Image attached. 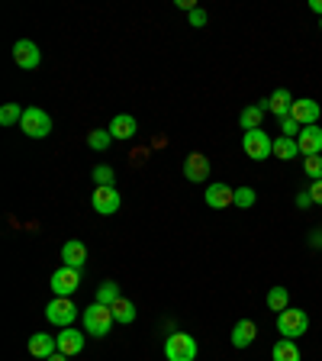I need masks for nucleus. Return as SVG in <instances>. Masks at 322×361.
Segmentation results:
<instances>
[{
  "mask_svg": "<svg viewBox=\"0 0 322 361\" xmlns=\"http://www.w3.org/2000/svg\"><path fill=\"white\" fill-rule=\"evenodd\" d=\"M81 319H84V332H87V336H97V338L110 336V326L116 323V319H113V310L104 307V303H97V300L84 310Z\"/></svg>",
  "mask_w": 322,
  "mask_h": 361,
  "instance_id": "nucleus-1",
  "label": "nucleus"
},
{
  "mask_svg": "<svg viewBox=\"0 0 322 361\" xmlns=\"http://www.w3.org/2000/svg\"><path fill=\"white\" fill-rule=\"evenodd\" d=\"M20 129L30 139H45V135H52V116L42 110V106H26L23 110V120H20Z\"/></svg>",
  "mask_w": 322,
  "mask_h": 361,
  "instance_id": "nucleus-2",
  "label": "nucleus"
},
{
  "mask_svg": "<svg viewBox=\"0 0 322 361\" xmlns=\"http://www.w3.org/2000/svg\"><path fill=\"white\" fill-rule=\"evenodd\" d=\"M200 345H197V338L187 336V332H171L165 342V358L168 361H194Z\"/></svg>",
  "mask_w": 322,
  "mask_h": 361,
  "instance_id": "nucleus-3",
  "label": "nucleus"
},
{
  "mask_svg": "<svg viewBox=\"0 0 322 361\" xmlns=\"http://www.w3.org/2000/svg\"><path fill=\"white\" fill-rule=\"evenodd\" d=\"M242 149L252 161H264V158L274 155V139H271L264 129H252V133L242 135Z\"/></svg>",
  "mask_w": 322,
  "mask_h": 361,
  "instance_id": "nucleus-4",
  "label": "nucleus"
},
{
  "mask_svg": "<svg viewBox=\"0 0 322 361\" xmlns=\"http://www.w3.org/2000/svg\"><path fill=\"white\" fill-rule=\"evenodd\" d=\"M306 329H309V316H306V310H284V313H278V332L284 338H297L300 336H306Z\"/></svg>",
  "mask_w": 322,
  "mask_h": 361,
  "instance_id": "nucleus-5",
  "label": "nucleus"
},
{
  "mask_svg": "<svg viewBox=\"0 0 322 361\" xmlns=\"http://www.w3.org/2000/svg\"><path fill=\"white\" fill-rule=\"evenodd\" d=\"M45 319L52 326H58V329H68V326H75L78 319V307L71 297H55L49 307H45Z\"/></svg>",
  "mask_w": 322,
  "mask_h": 361,
  "instance_id": "nucleus-6",
  "label": "nucleus"
},
{
  "mask_svg": "<svg viewBox=\"0 0 322 361\" xmlns=\"http://www.w3.org/2000/svg\"><path fill=\"white\" fill-rule=\"evenodd\" d=\"M49 287H52L55 297H75V290L81 287V271L61 264V268L52 274V284H49Z\"/></svg>",
  "mask_w": 322,
  "mask_h": 361,
  "instance_id": "nucleus-7",
  "label": "nucleus"
},
{
  "mask_svg": "<svg viewBox=\"0 0 322 361\" xmlns=\"http://www.w3.org/2000/svg\"><path fill=\"white\" fill-rule=\"evenodd\" d=\"M90 203H94V210H97L100 216H113V213L123 207V197H120L116 188H94Z\"/></svg>",
  "mask_w": 322,
  "mask_h": 361,
  "instance_id": "nucleus-8",
  "label": "nucleus"
},
{
  "mask_svg": "<svg viewBox=\"0 0 322 361\" xmlns=\"http://www.w3.org/2000/svg\"><path fill=\"white\" fill-rule=\"evenodd\" d=\"M13 61L23 71H32V68H39V61H42V52H39V45L32 42V39H20V42L13 45Z\"/></svg>",
  "mask_w": 322,
  "mask_h": 361,
  "instance_id": "nucleus-9",
  "label": "nucleus"
},
{
  "mask_svg": "<svg viewBox=\"0 0 322 361\" xmlns=\"http://www.w3.org/2000/svg\"><path fill=\"white\" fill-rule=\"evenodd\" d=\"M319 104H316L313 97H300V100H293V106H290V116L300 126H316L319 123Z\"/></svg>",
  "mask_w": 322,
  "mask_h": 361,
  "instance_id": "nucleus-10",
  "label": "nucleus"
},
{
  "mask_svg": "<svg viewBox=\"0 0 322 361\" xmlns=\"http://www.w3.org/2000/svg\"><path fill=\"white\" fill-rule=\"evenodd\" d=\"M184 178L194 180V184L206 180L210 178V158L203 155V152H190V155L184 158Z\"/></svg>",
  "mask_w": 322,
  "mask_h": 361,
  "instance_id": "nucleus-11",
  "label": "nucleus"
},
{
  "mask_svg": "<svg viewBox=\"0 0 322 361\" xmlns=\"http://www.w3.org/2000/svg\"><path fill=\"white\" fill-rule=\"evenodd\" d=\"M206 207H213V210L235 207V190L229 188V184H210V188H206Z\"/></svg>",
  "mask_w": 322,
  "mask_h": 361,
  "instance_id": "nucleus-12",
  "label": "nucleus"
},
{
  "mask_svg": "<svg viewBox=\"0 0 322 361\" xmlns=\"http://www.w3.org/2000/svg\"><path fill=\"white\" fill-rule=\"evenodd\" d=\"M55 342H58V352L61 355H78V352H84V332H78L75 326H68V329H61L58 336H55Z\"/></svg>",
  "mask_w": 322,
  "mask_h": 361,
  "instance_id": "nucleus-13",
  "label": "nucleus"
},
{
  "mask_svg": "<svg viewBox=\"0 0 322 361\" xmlns=\"http://www.w3.org/2000/svg\"><path fill=\"white\" fill-rule=\"evenodd\" d=\"M297 145H300V155H319L322 152V129L319 126H303V133L297 135Z\"/></svg>",
  "mask_w": 322,
  "mask_h": 361,
  "instance_id": "nucleus-14",
  "label": "nucleus"
},
{
  "mask_svg": "<svg viewBox=\"0 0 322 361\" xmlns=\"http://www.w3.org/2000/svg\"><path fill=\"white\" fill-rule=\"evenodd\" d=\"M58 352V342H55V336H49V332H36V336H30V355L32 358H52V355Z\"/></svg>",
  "mask_w": 322,
  "mask_h": 361,
  "instance_id": "nucleus-15",
  "label": "nucleus"
},
{
  "mask_svg": "<svg viewBox=\"0 0 322 361\" xmlns=\"http://www.w3.org/2000/svg\"><path fill=\"white\" fill-rule=\"evenodd\" d=\"M61 262L68 264V268H84V262H87V245H84L81 239H71L61 245Z\"/></svg>",
  "mask_w": 322,
  "mask_h": 361,
  "instance_id": "nucleus-16",
  "label": "nucleus"
},
{
  "mask_svg": "<svg viewBox=\"0 0 322 361\" xmlns=\"http://www.w3.org/2000/svg\"><path fill=\"white\" fill-rule=\"evenodd\" d=\"M106 129H110V135H113V139H120V142H126V139H132V135L139 133V126H135V116H129V113L113 116Z\"/></svg>",
  "mask_w": 322,
  "mask_h": 361,
  "instance_id": "nucleus-17",
  "label": "nucleus"
},
{
  "mask_svg": "<svg viewBox=\"0 0 322 361\" xmlns=\"http://www.w3.org/2000/svg\"><path fill=\"white\" fill-rule=\"evenodd\" d=\"M264 113H268V100H258V104L245 106V110H242V116H239V126L245 129V133H252V129H261Z\"/></svg>",
  "mask_w": 322,
  "mask_h": 361,
  "instance_id": "nucleus-18",
  "label": "nucleus"
},
{
  "mask_svg": "<svg viewBox=\"0 0 322 361\" xmlns=\"http://www.w3.org/2000/svg\"><path fill=\"white\" fill-rule=\"evenodd\" d=\"M290 106H293V94L287 87H278L274 94L268 97V113H274L278 120H284V116H290Z\"/></svg>",
  "mask_w": 322,
  "mask_h": 361,
  "instance_id": "nucleus-19",
  "label": "nucleus"
},
{
  "mask_svg": "<svg viewBox=\"0 0 322 361\" xmlns=\"http://www.w3.org/2000/svg\"><path fill=\"white\" fill-rule=\"evenodd\" d=\"M255 338H258V326L252 323V319H239V323H235V329H233V345L235 348H248Z\"/></svg>",
  "mask_w": 322,
  "mask_h": 361,
  "instance_id": "nucleus-20",
  "label": "nucleus"
},
{
  "mask_svg": "<svg viewBox=\"0 0 322 361\" xmlns=\"http://www.w3.org/2000/svg\"><path fill=\"white\" fill-rule=\"evenodd\" d=\"M271 358L274 361H300L303 355L293 338H280V342H274V348H271Z\"/></svg>",
  "mask_w": 322,
  "mask_h": 361,
  "instance_id": "nucleus-21",
  "label": "nucleus"
},
{
  "mask_svg": "<svg viewBox=\"0 0 322 361\" xmlns=\"http://www.w3.org/2000/svg\"><path fill=\"white\" fill-rule=\"evenodd\" d=\"M274 155H278L280 161H293V158L300 155V145H297V139L278 135V139H274Z\"/></svg>",
  "mask_w": 322,
  "mask_h": 361,
  "instance_id": "nucleus-22",
  "label": "nucleus"
},
{
  "mask_svg": "<svg viewBox=\"0 0 322 361\" xmlns=\"http://www.w3.org/2000/svg\"><path fill=\"white\" fill-rule=\"evenodd\" d=\"M113 319L116 323H135V316H139V310H135V303L132 300H126V297H120V300L113 303Z\"/></svg>",
  "mask_w": 322,
  "mask_h": 361,
  "instance_id": "nucleus-23",
  "label": "nucleus"
},
{
  "mask_svg": "<svg viewBox=\"0 0 322 361\" xmlns=\"http://www.w3.org/2000/svg\"><path fill=\"white\" fill-rule=\"evenodd\" d=\"M268 310H274V313H284V310H290V290L287 287H271L268 290Z\"/></svg>",
  "mask_w": 322,
  "mask_h": 361,
  "instance_id": "nucleus-24",
  "label": "nucleus"
},
{
  "mask_svg": "<svg viewBox=\"0 0 322 361\" xmlns=\"http://www.w3.org/2000/svg\"><path fill=\"white\" fill-rule=\"evenodd\" d=\"M120 297H123V293H120V287L113 284V281H104V284L97 287V303H104V307H113Z\"/></svg>",
  "mask_w": 322,
  "mask_h": 361,
  "instance_id": "nucleus-25",
  "label": "nucleus"
},
{
  "mask_svg": "<svg viewBox=\"0 0 322 361\" xmlns=\"http://www.w3.org/2000/svg\"><path fill=\"white\" fill-rule=\"evenodd\" d=\"M23 120V106L20 104H4L0 106V126H16Z\"/></svg>",
  "mask_w": 322,
  "mask_h": 361,
  "instance_id": "nucleus-26",
  "label": "nucleus"
},
{
  "mask_svg": "<svg viewBox=\"0 0 322 361\" xmlns=\"http://www.w3.org/2000/svg\"><path fill=\"white\" fill-rule=\"evenodd\" d=\"M110 142H113L110 129H90V133H87V145H90L94 152H104Z\"/></svg>",
  "mask_w": 322,
  "mask_h": 361,
  "instance_id": "nucleus-27",
  "label": "nucleus"
},
{
  "mask_svg": "<svg viewBox=\"0 0 322 361\" xmlns=\"http://www.w3.org/2000/svg\"><path fill=\"white\" fill-rule=\"evenodd\" d=\"M303 171L309 180H322V155H306L303 158Z\"/></svg>",
  "mask_w": 322,
  "mask_h": 361,
  "instance_id": "nucleus-28",
  "label": "nucleus"
},
{
  "mask_svg": "<svg viewBox=\"0 0 322 361\" xmlns=\"http://www.w3.org/2000/svg\"><path fill=\"white\" fill-rule=\"evenodd\" d=\"M255 200H258V194L252 188H235V207H239V210H252Z\"/></svg>",
  "mask_w": 322,
  "mask_h": 361,
  "instance_id": "nucleus-29",
  "label": "nucleus"
},
{
  "mask_svg": "<svg viewBox=\"0 0 322 361\" xmlns=\"http://www.w3.org/2000/svg\"><path fill=\"white\" fill-rule=\"evenodd\" d=\"M94 180H97V188H113L116 171H113L110 165H97V168H94Z\"/></svg>",
  "mask_w": 322,
  "mask_h": 361,
  "instance_id": "nucleus-30",
  "label": "nucleus"
},
{
  "mask_svg": "<svg viewBox=\"0 0 322 361\" xmlns=\"http://www.w3.org/2000/svg\"><path fill=\"white\" fill-rule=\"evenodd\" d=\"M300 133H303V126L293 120V116H284V120H280V135H287V139H297Z\"/></svg>",
  "mask_w": 322,
  "mask_h": 361,
  "instance_id": "nucleus-31",
  "label": "nucleus"
},
{
  "mask_svg": "<svg viewBox=\"0 0 322 361\" xmlns=\"http://www.w3.org/2000/svg\"><path fill=\"white\" fill-rule=\"evenodd\" d=\"M190 26H197V30H200V26H206V10H200V7H197V10H190Z\"/></svg>",
  "mask_w": 322,
  "mask_h": 361,
  "instance_id": "nucleus-32",
  "label": "nucleus"
},
{
  "mask_svg": "<svg viewBox=\"0 0 322 361\" xmlns=\"http://www.w3.org/2000/svg\"><path fill=\"white\" fill-rule=\"evenodd\" d=\"M309 197H313V203L322 207V180H309Z\"/></svg>",
  "mask_w": 322,
  "mask_h": 361,
  "instance_id": "nucleus-33",
  "label": "nucleus"
},
{
  "mask_svg": "<svg viewBox=\"0 0 322 361\" xmlns=\"http://www.w3.org/2000/svg\"><path fill=\"white\" fill-rule=\"evenodd\" d=\"M297 207H300V210H306V207H313V197H309V188L297 194Z\"/></svg>",
  "mask_w": 322,
  "mask_h": 361,
  "instance_id": "nucleus-34",
  "label": "nucleus"
},
{
  "mask_svg": "<svg viewBox=\"0 0 322 361\" xmlns=\"http://www.w3.org/2000/svg\"><path fill=\"white\" fill-rule=\"evenodd\" d=\"M309 10H313V13H319V16H322V0H309Z\"/></svg>",
  "mask_w": 322,
  "mask_h": 361,
  "instance_id": "nucleus-35",
  "label": "nucleus"
},
{
  "mask_svg": "<svg viewBox=\"0 0 322 361\" xmlns=\"http://www.w3.org/2000/svg\"><path fill=\"white\" fill-rule=\"evenodd\" d=\"M45 361H68V355H61V352H55L52 358H45Z\"/></svg>",
  "mask_w": 322,
  "mask_h": 361,
  "instance_id": "nucleus-36",
  "label": "nucleus"
},
{
  "mask_svg": "<svg viewBox=\"0 0 322 361\" xmlns=\"http://www.w3.org/2000/svg\"><path fill=\"white\" fill-rule=\"evenodd\" d=\"M319 32H322V20H319Z\"/></svg>",
  "mask_w": 322,
  "mask_h": 361,
  "instance_id": "nucleus-37",
  "label": "nucleus"
}]
</instances>
